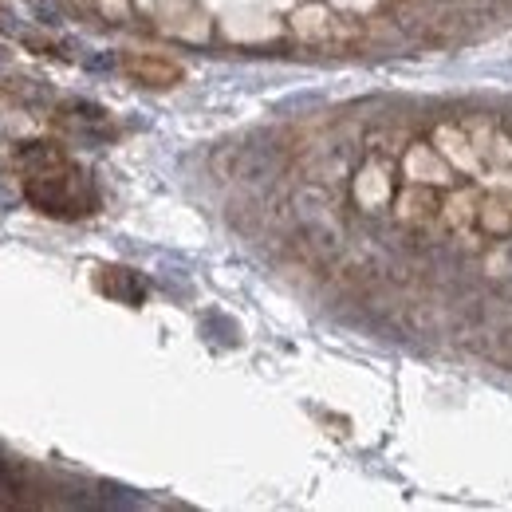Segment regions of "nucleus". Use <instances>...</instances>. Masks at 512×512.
I'll return each mask as SVG.
<instances>
[{"label":"nucleus","mask_w":512,"mask_h":512,"mask_svg":"<svg viewBox=\"0 0 512 512\" xmlns=\"http://www.w3.org/2000/svg\"><path fill=\"white\" fill-rule=\"evenodd\" d=\"M24 197L32 209H40L44 217H60V221H75V217H87L99 209L95 186L67 158L48 170L24 174Z\"/></svg>","instance_id":"obj_1"},{"label":"nucleus","mask_w":512,"mask_h":512,"mask_svg":"<svg viewBox=\"0 0 512 512\" xmlns=\"http://www.w3.org/2000/svg\"><path fill=\"white\" fill-rule=\"evenodd\" d=\"M123 67H127L130 79H138L146 87H174L182 79V67L162 60V56H127Z\"/></svg>","instance_id":"obj_2"}]
</instances>
